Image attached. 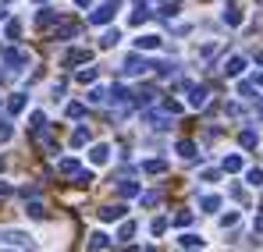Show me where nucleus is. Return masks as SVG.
<instances>
[{"label":"nucleus","instance_id":"obj_46","mask_svg":"<svg viewBox=\"0 0 263 252\" xmlns=\"http://www.w3.org/2000/svg\"><path fill=\"white\" fill-rule=\"evenodd\" d=\"M0 196H11V185H4V181H0Z\"/></svg>","mask_w":263,"mask_h":252},{"label":"nucleus","instance_id":"obj_13","mask_svg":"<svg viewBox=\"0 0 263 252\" xmlns=\"http://www.w3.org/2000/svg\"><path fill=\"white\" fill-rule=\"evenodd\" d=\"M242 71H246V57H231V61H228V68H224V75H228V79H238Z\"/></svg>","mask_w":263,"mask_h":252},{"label":"nucleus","instance_id":"obj_27","mask_svg":"<svg viewBox=\"0 0 263 252\" xmlns=\"http://www.w3.org/2000/svg\"><path fill=\"white\" fill-rule=\"evenodd\" d=\"M224 22H228V25H242V11H238V7H228V11H224Z\"/></svg>","mask_w":263,"mask_h":252},{"label":"nucleus","instance_id":"obj_14","mask_svg":"<svg viewBox=\"0 0 263 252\" xmlns=\"http://www.w3.org/2000/svg\"><path fill=\"white\" fill-rule=\"evenodd\" d=\"M25 103H29V100H25V92H14V96L7 100V110H11V114H22V110H25Z\"/></svg>","mask_w":263,"mask_h":252},{"label":"nucleus","instance_id":"obj_50","mask_svg":"<svg viewBox=\"0 0 263 252\" xmlns=\"http://www.w3.org/2000/svg\"><path fill=\"white\" fill-rule=\"evenodd\" d=\"M0 170H4V160H0Z\"/></svg>","mask_w":263,"mask_h":252},{"label":"nucleus","instance_id":"obj_35","mask_svg":"<svg viewBox=\"0 0 263 252\" xmlns=\"http://www.w3.org/2000/svg\"><path fill=\"white\" fill-rule=\"evenodd\" d=\"M25 213H29V217H36V220H43V217H46L43 203H29V206H25Z\"/></svg>","mask_w":263,"mask_h":252},{"label":"nucleus","instance_id":"obj_32","mask_svg":"<svg viewBox=\"0 0 263 252\" xmlns=\"http://www.w3.org/2000/svg\"><path fill=\"white\" fill-rule=\"evenodd\" d=\"M246 181H249V185H256V188H260V185H263V170H260V167L246 170Z\"/></svg>","mask_w":263,"mask_h":252},{"label":"nucleus","instance_id":"obj_2","mask_svg":"<svg viewBox=\"0 0 263 252\" xmlns=\"http://www.w3.org/2000/svg\"><path fill=\"white\" fill-rule=\"evenodd\" d=\"M118 7H121V0H107V4H100V7L89 14V22H92V25H107V22L118 14Z\"/></svg>","mask_w":263,"mask_h":252},{"label":"nucleus","instance_id":"obj_44","mask_svg":"<svg viewBox=\"0 0 263 252\" xmlns=\"http://www.w3.org/2000/svg\"><path fill=\"white\" fill-rule=\"evenodd\" d=\"M253 110H256V118H263V100L260 96H253Z\"/></svg>","mask_w":263,"mask_h":252},{"label":"nucleus","instance_id":"obj_20","mask_svg":"<svg viewBox=\"0 0 263 252\" xmlns=\"http://www.w3.org/2000/svg\"><path fill=\"white\" fill-rule=\"evenodd\" d=\"M164 170H167L164 160H146V164H142V174H164Z\"/></svg>","mask_w":263,"mask_h":252},{"label":"nucleus","instance_id":"obj_42","mask_svg":"<svg viewBox=\"0 0 263 252\" xmlns=\"http://www.w3.org/2000/svg\"><path fill=\"white\" fill-rule=\"evenodd\" d=\"M92 79H96V68H82L79 71V82H92Z\"/></svg>","mask_w":263,"mask_h":252},{"label":"nucleus","instance_id":"obj_53","mask_svg":"<svg viewBox=\"0 0 263 252\" xmlns=\"http://www.w3.org/2000/svg\"><path fill=\"white\" fill-rule=\"evenodd\" d=\"M192 252H199V249H192Z\"/></svg>","mask_w":263,"mask_h":252},{"label":"nucleus","instance_id":"obj_19","mask_svg":"<svg viewBox=\"0 0 263 252\" xmlns=\"http://www.w3.org/2000/svg\"><path fill=\"white\" fill-rule=\"evenodd\" d=\"M178 153H181L185 160H192V157H196V142H192V139H181V142H178Z\"/></svg>","mask_w":263,"mask_h":252},{"label":"nucleus","instance_id":"obj_8","mask_svg":"<svg viewBox=\"0 0 263 252\" xmlns=\"http://www.w3.org/2000/svg\"><path fill=\"white\" fill-rule=\"evenodd\" d=\"M89 160H92L96 167H100V164H107V160H110V146H103V142H96V146L89 149Z\"/></svg>","mask_w":263,"mask_h":252},{"label":"nucleus","instance_id":"obj_33","mask_svg":"<svg viewBox=\"0 0 263 252\" xmlns=\"http://www.w3.org/2000/svg\"><path fill=\"white\" fill-rule=\"evenodd\" d=\"M4 36H7V40H18V36H22V22H7Z\"/></svg>","mask_w":263,"mask_h":252},{"label":"nucleus","instance_id":"obj_47","mask_svg":"<svg viewBox=\"0 0 263 252\" xmlns=\"http://www.w3.org/2000/svg\"><path fill=\"white\" fill-rule=\"evenodd\" d=\"M253 85H263V71H260V75H256V79H253Z\"/></svg>","mask_w":263,"mask_h":252},{"label":"nucleus","instance_id":"obj_34","mask_svg":"<svg viewBox=\"0 0 263 252\" xmlns=\"http://www.w3.org/2000/svg\"><path fill=\"white\" fill-rule=\"evenodd\" d=\"M167 224H171L167 217H157V220L149 224V231H153V235H164V231H167Z\"/></svg>","mask_w":263,"mask_h":252},{"label":"nucleus","instance_id":"obj_22","mask_svg":"<svg viewBox=\"0 0 263 252\" xmlns=\"http://www.w3.org/2000/svg\"><path fill=\"white\" fill-rule=\"evenodd\" d=\"M29 128H32V131L46 128V114H43V110H32V114H29Z\"/></svg>","mask_w":263,"mask_h":252},{"label":"nucleus","instance_id":"obj_15","mask_svg":"<svg viewBox=\"0 0 263 252\" xmlns=\"http://www.w3.org/2000/svg\"><path fill=\"white\" fill-rule=\"evenodd\" d=\"M238 142H242V149H256V142H260V135H256L253 128H246V131L238 135Z\"/></svg>","mask_w":263,"mask_h":252},{"label":"nucleus","instance_id":"obj_43","mask_svg":"<svg viewBox=\"0 0 263 252\" xmlns=\"http://www.w3.org/2000/svg\"><path fill=\"white\" fill-rule=\"evenodd\" d=\"M224 114H228V118H242V107H238V103H228Z\"/></svg>","mask_w":263,"mask_h":252},{"label":"nucleus","instance_id":"obj_6","mask_svg":"<svg viewBox=\"0 0 263 252\" xmlns=\"http://www.w3.org/2000/svg\"><path fill=\"white\" fill-rule=\"evenodd\" d=\"M107 100L118 103V107H125V103H132V89H128V85H114V89L107 92Z\"/></svg>","mask_w":263,"mask_h":252},{"label":"nucleus","instance_id":"obj_31","mask_svg":"<svg viewBox=\"0 0 263 252\" xmlns=\"http://www.w3.org/2000/svg\"><path fill=\"white\" fill-rule=\"evenodd\" d=\"M132 235H135V224H132V220H125V224H121V231H118V242H128Z\"/></svg>","mask_w":263,"mask_h":252},{"label":"nucleus","instance_id":"obj_29","mask_svg":"<svg viewBox=\"0 0 263 252\" xmlns=\"http://www.w3.org/2000/svg\"><path fill=\"white\" fill-rule=\"evenodd\" d=\"M89 103H103V100H107V89H100V85H92V89H89V96H86Z\"/></svg>","mask_w":263,"mask_h":252},{"label":"nucleus","instance_id":"obj_3","mask_svg":"<svg viewBox=\"0 0 263 252\" xmlns=\"http://www.w3.org/2000/svg\"><path fill=\"white\" fill-rule=\"evenodd\" d=\"M189 89V103L196 107V110H203L206 103H210V92H206V85H185Z\"/></svg>","mask_w":263,"mask_h":252},{"label":"nucleus","instance_id":"obj_28","mask_svg":"<svg viewBox=\"0 0 263 252\" xmlns=\"http://www.w3.org/2000/svg\"><path fill=\"white\" fill-rule=\"evenodd\" d=\"M181 245L185 249H203V238L199 235H181Z\"/></svg>","mask_w":263,"mask_h":252},{"label":"nucleus","instance_id":"obj_40","mask_svg":"<svg viewBox=\"0 0 263 252\" xmlns=\"http://www.w3.org/2000/svg\"><path fill=\"white\" fill-rule=\"evenodd\" d=\"M235 224H238V213H224L220 217V227H235Z\"/></svg>","mask_w":263,"mask_h":252},{"label":"nucleus","instance_id":"obj_10","mask_svg":"<svg viewBox=\"0 0 263 252\" xmlns=\"http://www.w3.org/2000/svg\"><path fill=\"white\" fill-rule=\"evenodd\" d=\"M79 32V22H61L57 29H53V40H71Z\"/></svg>","mask_w":263,"mask_h":252},{"label":"nucleus","instance_id":"obj_17","mask_svg":"<svg viewBox=\"0 0 263 252\" xmlns=\"http://www.w3.org/2000/svg\"><path fill=\"white\" fill-rule=\"evenodd\" d=\"M79 170H82V164H79V160H71V157L57 164V174H79Z\"/></svg>","mask_w":263,"mask_h":252},{"label":"nucleus","instance_id":"obj_52","mask_svg":"<svg viewBox=\"0 0 263 252\" xmlns=\"http://www.w3.org/2000/svg\"><path fill=\"white\" fill-rule=\"evenodd\" d=\"M146 252H157V249H146Z\"/></svg>","mask_w":263,"mask_h":252},{"label":"nucleus","instance_id":"obj_49","mask_svg":"<svg viewBox=\"0 0 263 252\" xmlns=\"http://www.w3.org/2000/svg\"><path fill=\"white\" fill-rule=\"evenodd\" d=\"M125 252H139V249H135V245H128V249H125Z\"/></svg>","mask_w":263,"mask_h":252},{"label":"nucleus","instance_id":"obj_39","mask_svg":"<svg viewBox=\"0 0 263 252\" xmlns=\"http://www.w3.org/2000/svg\"><path fill=\"white\" fill-rule=\"evenodd\" d=\"M238 92H242L246 100H253V96H256V85H253V82H242V85H238Z\"/></svg>","mask_w":263,"mask_h":252},{"label":"nucleus","instance_id":"obj_1","mask_svg":"<svg viewBox=\"0 0 263 252\" xmlns=\"http://www.w3.org/2000/svg\"><path fill=\"white\" fill-rule=\"evenodd\" d=\"M0 64L11 68V71H22V68L29 64V53L18 50V46H4V50H0Z\"/></svg>","mask_w":263,"mask_h":252},{"label":"nucleus","instance_id":"obj_51","mask_svg":"<svg viewBox=\"0 0 263 252\" xmlns=\"http://www.w3.org/2000/svg\"><path fill=\"white\" fill-rule=\"evenodd\" d=\"M256 4H260V7H263V0H256Z\"/></svg>","mask_w":263,"mask_h":252},{"label":"nucleus","instance_id":"obj_4","mask_svg":"<svg viewBox=\"0 0 263 252\" xmlns=\"http://www.w3.org/2000/svg\"><path fill=\"white\" fill-rule=\"evenodd\" d=\"M149 68H153L149 61H142L139 53H132L128 61H125V68H121V75H142V71H149Z\"/></svg>","mask_w":263,"mask_h":252},{"label":"nucleus","instance_id":"obj_36","mask_svg":"<svg viewBox=\"0 0 263 252\" xmlns=\"http://www.w3.org/2000/svg\"><path fill=\"white\" fill-rule=\"evenodd\" d=\"M82 114H86V103H68V118H75V121H79Z\"/></svg>","mask_w":263,"mask_h":252},{"label":"nucleus","instance_id":"obj_23","mask_svg":"<svg viewBox=\"0 0 263 252\" xmlns=\"http://www.w3.org/2000/svg\"><path fill=\"white\" fill-rule=\"evenodd\" d=\"M153 68H157V71H160L164 79H175V75H178V64H175V61H164V64H153Z\"/></svg>","mask_w":263,"mask_h":252},{"label":"nucleus","instance_id":"obj_9","mask_svg":"<svg viewBox=\"0 0 263 252\" xmlns=\"http://www.w3.org/2000/svg\"><path fill=\"white\" fill-rule=\"evenodd\" d=\"M92 61V50H68L64 53V64H89Z\"/></svg>","mask_w":263,"mask_h":252},{"label":"nucleus","instance_id":"obj_41","mask_svg":"<svg viewBox=\"0 0 263 252\" xmlns=\"http://www.w3.org/2000/svg\"><path fill=\"white\" fill-rule=\"evenodd\" d=\"M14 131H11V121H0V142H7Z\"/></svg>","mask_w":263,"mask_h":252},{"label":"nucleus","instance_id":"obj_38","mask_svg":"<svg viewBox=\"0 0 263 252\" xmlns=\"http://www.w3.org/2000/svg\"><path fill=\"white\" fill-rule=\"evenodd\" d=\"M139 196H142V192H139ZM157 203H160V192H146V196H142V206H157Z\"/></svg>","mask_w":263,"mask_h":252},{"label":"nucleus","instance_id":"obj_12","mask_svg":"<svg viewBox=\"0 0 263 252\" xmlns=\"http://www.w3.org/2000/svg\"><path fill=\"white\" fill-rule=\"evenodd\" d=\"M57 18H61V14H57V11H53V7H43V11H40V14H36V29H46V25H53V22H57Z\"/></svg>","mask_w":263,"mask_h":252},{"label":"nucleus","instance_id":"obj_25","mask_svg":"<svg viewBox=\"0 0 263 252\" xmlns=\"http://www.w3.org/2000/svg\"><path fill=\"white\" fill-rule=\"evenodd\" d=\"M0 238H4L7 245H25V235H22V231H4Z\"/></svg>","mask_w":263,"mask_h":252},{"label":"nucleus","instance_id":"obj_11","mask_svg":"<svg viewBox=\"0 0 263 252\" xmlns=\"http://www.w3.org/2000/svg\"><path fill=\"white\" fill-rule=\"evenodd\" d=\"M125 213H128V206H121V203L118 206H103L100 210V220H125Z\"/></svg>","mask_w":263,"mask_h":252},{"label":"nucleus","instance_id":"obj_26","mask_svg":"<svg viewBox=\"0 0 263 252\" xmlns=\"http://www.w3.org/2000/svg\"><path fill=\"white\" fill-rule=\"evenodd\" d=\"M135 46L139 50H157L160 46V36H142V40H135Z\"/></svg>","mask_w":263,"mask_h":252},{"label":"nucleus","instance_id":"obj_16","mask_svg":"<svg viewBox=\"0 0 263 252\" xmlns=\"http://www.w3.org/2000/svg\"><path fill=\"white\" fill-rule=\"evenodd\" d=\"M118 43H121V32H118V29H107V32H103V40H100V46H103V50H110V46H118Z\"/></svg>","mask_w":263,"mask_h":252},{"label":"nucleus","instance_id":"obj_30","mask_svg":"<svg viewBox=\"0 0 263 252\" xmlns=\"http://www.w3.org/2000/svg\"><path fill=\"white\" fill-rule=\"evenodd\" d=\"M224 170H228V174H238V170H242V157H228V160H224Z\"/></svg>","mask_w":263,"mask_h":252},{"label":"nucleus","instance_id":"obj_5","mask_svg":"<svg viewBox=\"0 0 263 252\" xmlns=\"http://www.w3.org/2000/svg\"><path fill=\"white\" fill-rule=\"evenodd\" d=\"M149 18H153L149 4H146V0H135V4H132V25H142V22H149Z\"/></svg>","mask_w":263,"mask_h":252},{"label":"nucleus","instance_id":"obj_45","mask_svg":"<svg viewBox=\"0 0 263 252\" xmlns=\"http://www.w3.org/2000/svg\"><path fill=\"white\" fill-rule=\"evenodd\" d=\"M253 235H263V213L256 217V220H253Z\"/></svg>","mask_w":263,"mask_h":252},{"label":"nucleus","instance_id":"obj_21","mask_svg":"<svg viewBox=\"0 0 263 252\" xmlns=\"http://www.w3.org/2000/svg\"><path fill=\"white\" fill-rule=\"evenodd\" d=\"M199 206H203V213H217L220 210V196H203Z\"/></svg>","mask_w":263,"mask_h":252},{"label":"nucleus","instance_id":"obj_48","mask_svg":"<svg viewBox=\"0 0 263 252\" xmlns=\"http://www.w3.org/2000/svg\"><path fill=\"white\" fill-rule=\"evenodd\" d=\"M75 4H79V7H89V0H75Z\"/></svg>","mask_w":263,"mask_h":252},{"label":"nucleus","instance_id":"obj_37","mask_svg":"<svg viewBox=\"0 0 263 252\" xmlns=\"http://www.w3.org/2000/svg\"><path fill=\"white\" fill-rule=\"evenodd\" d=\"M175 224H178V227H189V224H192V213H189V210L175 213Z\"/></svg>","mask_w":263,"mask_h":252},{"label":"nucleus","instance_id":"obj_24","mask_svg":"<svg viewBox=\"0 0 263 252\" xmlns=\"http://www.w3.org/2000/svg\"><path fill=\"white\" fill-rule=\"evenodd\" d=\"M89 139H92V135H89V128H75V135H71V146L79 149V146H86Z\"/></svg>","mask_w":263,"mask_h":252},{"label":"nucleus","instance_id":"obj_18","mask_svg":"<svg viewBox=\"0 0 263 252\" xmlns=\"http://www.w3.org/2000/svg\"><path fill=\"white\" fill-rule=\"evenodd\" d=\"M139 192H142V188H139L135 181H121V185H118V196H125V199H132V196H139Z\"/></svg>","mask_w":263,"mask_h":252},{"label":"nucleus","instance_id":"obj_7","mask_svg":"<svg viewBox=\"0 0 263 252\" xmlns=\"http://www.w3.org/2000/svg\"><path fill=\"white\" fill-rule=\"evenodd\" d=\"M86 249H89V252H103V249H110V238H107L103 231H96V235H89Z\"/></svg>","mask_w":263,"mask_h":252}]
</instances>
